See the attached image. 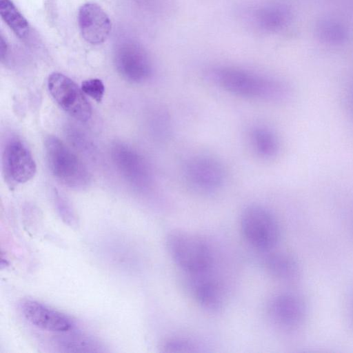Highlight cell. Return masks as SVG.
Listing matches in <instances>:
<instances>
[{"label":"cell","mask_w":353,"mask_h":353,"mask_svg":"<svg viewBox=\"0 0 353 353\" xmlns=\"http://www.w3.org/2000/svg\"><path fill=\"white\" fill-rule=\"evenodd\" d=\"M205 77L212 84L240 97L278 102L291 95V89L283 81L236 66L210 68Z\"/></svg>","instance_id":"6da1fadb"},{"label":"cell","mask_w":353,"mask_h":353,"mask_svg":"<svg viewBox=\"0 0 353 353\" xmlns=\"http://www.w3.org/2000/svg\"><path fill=\"white\" fill-rule=\"evenodd\" d=\"M166 247L174 262L188 274L208 272L212 266L210 248L194 234L172 230L166 237Z\"/></svg>","instance_id":"7a4b0ae2"},{"label":"cell","mask_w":353,"mask_h":353,"mask_svg":"<svg viewBox=\"0 0 353 353\" xmlns=\"http://www.w3.org/2000/svg\"><path fill=\"white\" fill-rule=\"evenodd\" d=\"M47 163L54 176L66 186L79 189L88 185L90 174L82 161L59 138L45 140Z\"/></svg>","instance_id":"3957f363"},{"label":"cell","mask_w":353,"mask_h":353,"mask_svg":"<svg viewBox=\"0 0 353 353\" xmlns=\"http://www.w3.org/2000/svg\"><path fill=\"white\" fill-rule=\"evenodd\" d=\"M240 227L247 242L259 251L274 250L279 241V222L272 212L263 205L247 206L241 214Z\"/></svg>","instance_id":"277c9868"},{"label":"cell","mask_w":353,"mask_h":353,"mask_svg":"<svg viewBox=\"0 0 353 353\" xmlns=\"http://www.w3.org/2000/svg\"><path fill=\"white\" fill-rule=\"evenodd\" d=\"M114 63L119 74L131 83H142L152 73L148 52L142 45L132 39L123 40L116 46Z\"/></svg>","instance_id":"5b68a950"},{"label":"cell","mask_w":353,"mask_h":353,"mask_svg":"<svg viewBox=\"0 0 353 353\" xmlns=\"http://www.w3.org/2000/svg\"><path fill=\"white\" fill-rule=\"evenodd\" d=\"M49 91L59 104L71 117L80 121H87L92 115V108L81 88L71 79L59 73H52L48 80Z\"/></svg>","instance_id":"8992f818"},{"label":"cell","mask_w":353,"mask_h":353,"mask_svg":"<svg viewBox=\"0 0 353 353\" xmlns=\"http://www.w3.org/2000/svg\"><path fill=\"white\" fill-rule=\"evenodd\" d=\"M184 174L187 182L193 188L205 193L221 189L226 179V172L221 162L205 154L188 159L185 163Z\"/></svg>","instance_id":"52a82bcc"},{"label":"cell","mask_w":353,"mask_h":353,"mask_svg":"<svg viewBox=\"0 0 353 353\" xmlns=\"http://www.w3.org/2000/svg\"><path fill=\"white\" fill-rule=\"evenodd\" d=\"M268 314L273 324L279 328L293 331L305 321L307 306L300 295L294 292H281L270 300Z\"/></svg>","instance_id":"ba28073f"},{"label":"cell","mask_w":353,"mask_h":353,"mask_svg":"<svg viewBox=\"0 0 353 353\" xmlns=\"http://www.w3.org/2000/svg\"><path fill=\"white\" fill-rule=\"evenodd\" d=\"M111 155L119 173L132 186L141 191L150 188V169L139 152L125 144L115 143L112 146Z\"/></svg>","instance_id":"9c48e42d"},{"label":"cell","mask_w":353,"mask_h":353,"mask_svg":"<svg viewBox=\"0 0 353 353\" xmlns=\"http://www.w3.org/2000/svg\"><path fill=\"white\" fill-rule=\"evenodd\" d=\"M2 165L6 178L13 183H23L30 181L37 170L32 154L18 139H10L5 145Z\"/></svg>","instance_id":"30bf717a"},{"label":"cell","mask_w":353,"mask_h":353,"mask_svg":"<svg viewBox=\"0 0 353 353\" xmlns=\"http://www.w3.org/2000/svg\"><path fill=\"white\" fill-rule=\"evenodd\" d=\"M21 312L28 322L43 330L61 334L72 330L74 326L69 316L37 301H25Z\"/></svg>","instance_id":"8fae6325"},{"label":"cell","mask_w":353,"mask_h":353,"mask_svg":"<svg viewBox=\"0 0 353 353\" xmlns=\"http://www.w3.org/2000/svg\"><path fill=\"white\" fill-rule=\"evenodd\" d=\"M78 24L83 39L93 45L103 43L112 29L111 21L107 13L93 3H87L80 7Z\"/></svg>","instance_id":"7c38bea8"},{"label":"cell","mask_w":353,"mask_h":353,"mask_svg":"<svg viewBox=\"0 0 353 353\" xmlns=\"http://www.w3.org/2000/svg\"><path fill=\"white\" fill-rule=\"evenodd\" d=\"M207 273L190 274L192 278L188 288L197 304L208 312H216L223 306V291L220 284Z\"/></svg>","instance_id":"4fadbf2b"},{"label":"cell","mask_w":353,"mask_h":353,"mask_svg":"<svg viewBox=\"0 0 353 353\" xmlns=\"http://www.w3.org/2000/svg\"><path fill=\"white\" fill-rule=\"evenodd\" d=\"M249 17L257 29L266 32H275L290 22L291 11L285 5L270 3L254 8Z\"/></svg>","instance_id":"5bb4252c"},{"label":"cell","mask_w":353,"mask_h":353,"mask_svg":"<svg viewBox=\"0 0 353 353\" xmlns=\"http://www.w3.org/2000/svg\"><path fill=\"white\" fill-rule=\"evenodd\" d=\"M263 263L269 274L285 282L296 281L301 275L298 260L292 254L284 251L265 252Z\"/></svg>","instance_id":"9a60e30c"},{"label":"cell","mask_w":353,"mask_h":353,"mask_svg":"<svg viewBox=\"0 0 353 353\" xmlns=\"http://www.w3.org/2000/svg\"><path fill=\"white\" fill-rule=\"evenodd\" d=\"M249 139L253 150L259 157L270 159L279 153V138L272 129L265 125L253 126L250 130Z\"/></svg>","instance_id":"2e32d148"},{"label":"cell","mask_w":353,"mask_h":353,"mask_svg":"<svg viewBox=\"0 0 353 353\" xmlns=\"http://www.w3.org/2000/svg\"><path fill=\"white\" fill-rule=\"evenodd\" d=\"M71 331V330H70ZM61 333L54 342L61 352H103L101 344L92 336L81 333Z\"/></svg>","instance_id":"e0dca14e"},{"label":"cell","mask_w":353,"mask_h":353,"mask_svg":"<svg viewBox=\"0 0 353 353\" xmlns=\"http://www.w3.org/2000/svg\"><path fill=\"white\" fill-rule=\"evenodd\" d=\"M0 14L8 26L19 38H25L30 30L26 19L11 0H0Z\"/></svg>","instance_id":"ac0fdd59"},{"label":"cell","mask_w":353,"mask_h":353,"mask_svg":"<svg viewBox=\"0 0 353 353\" xmlns=\"http://www.w3.org/2000/svg\"><path fill=\"white\" fill-rule=\"evenodd\" d=\"M319 37L329 44H342L347 40L349 33L346 27L340 22L330 19L321 20L316 26Z\"/></svg>","instance_id":"d6986e66"},{"label":"cell","mask_w":353,"mask_h":353,"mask_svg":"<svg viewBox=\"0 0 353 353\" xmlns=\"http://www.w3.org/2000/svg\"><path fill=\"white\" fill-rule=\"evenodd\" d=\"M198 348V345L192 341L180 336L168 338L161 345L162 351L169 353L195 352Z\"/></svg>","instance_id":"ffe728a7"},{"label":"cell","mask_w":353,"mask_h":353,"mask_svg":"<svg viewBox=\"0 0 353 353\" xmlns=\"http://www.w3.org/2000/svg\"><path fill=\"white\" fill-rule=\"evenodd\" d=\"M81 88L83 92L96 101H101L105 92V86L99 79H90L83 81Z\"/></svg>","instance_id":"44dd1931"},{"label":"cell","mask_w":353,"mask_h":353,"mask_svg":"<svg viewBox=\"0 0 353 353\" xmlns=\"http://www.w3.org/2000/svg\"><path fill=\"white\" fill-rule=\"evenodd\" d=\"M55 201L58 211L62 219L68 224L71 225H74L76 222V219L72 210L66 201L59 194H56Z\"/></svg>","instance_id":"7402d4cb"},{"label":"cell","mask_w":353,"mask_h":353,"mask_svg":"<svg viewBox=\"0 0 353 353\" xmlns=\"http://www.w3.org/2000/svg\"><path fill=\"white\" fill-rule=\"evenodd\" d=\"M345 99L347 111L353 118V81L347 90Z\"/></svg>","instance_id":"603a6c76"},{"label":"cell","mask_w":353,"mask_h":353,"mask_svg":"<svg viewBox=\"0 0 353 353\" xmlns=\"http://www.w3.org/2000/svg\"><path fill=\"white\" fill-rule=\"evenodd\" d=\"M1 59L3 61L7 55L8 52V43L6 39L3 34L1 35Z\"/></svg>","instance_id":"cb8c5ba5"},{"label":"cell","mask_w":353,"mask_h":353,"mask_svg":"<svg viewBox=\"0 0 353 353\" xmlns=\"http://www.w3.org/2000/svg\"><path fill=\"white\" fill-rule=\"evenodd\" d=\"M350 303V305H349L350 314L351 316V319L353 322V290H352L350 297V303Z\"/></svg>","instance_id":"d4e9b609"}]
</instances>
